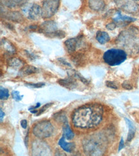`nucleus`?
I'll list each match as a JSON object with an SVG mask.
<instances>
[{"instance_id":"nucleus-1","label":"nucleus","mask_w":139,"mask_h":156,"mask_svg":"<svg viewBox=\"0 0 139 156\" xmlns=\"http://www.w3.org/2000/svg\"><path fill=\"white\" fill-rule=\"evenodd\" d=\"M103 109L98 105H87L77 108L72 116L73 125L81 129L94 128L103 120Z\"/></svg>"},{"instance_id":"nucleus-2","label":"nucleus","mask_w":139,"mask_h":156,"mask_svg":"<svg viewBox=\"0 0 139 156\" xmlns=\"http://www.w3.org/2000/svg\"><path fill=\"white\" fill-rule=\"evenodd\" d=\"M127 59V55L122 49H110L103 55V60L111 67L119 66Z\"/></svg>"},{"instance_id":"nucleus-3","label":"nucleus","mask_w":139,"mask_h":156,"mask_svg":"<svg viewBox=\"0 0 139 156\" xmlns=\"http://www.w3.org/2000/svg\"><path fill=\"white\" fill-rule=\"evenodd\" d=\"M54 132V127L50 122L44 120L37 123L33 129V134L36 137L43 139L50 137Z\"/></svg>"},{"instance_id":"nucleus-4","label":"nucleus","mask_w":139,"mask_h":156,"mask_svg":"<svg viewBox=\"0 0 139 156\" xmlns=\"http://www.w3.org/2000/svg\"><path fill=\"white\" fill-rule=\"evenodd\" d=\"M60 5V0H45L42 9V17L50 18L55 15Z\"/></svg>"},{"instance_id":"nucleus-5","label":"nucleus","mask_w":139,"mask_h":156,"mask_svg":"<svg viewBox=\"0 0 139 156\" xmlns=\"http://www.w3.org/2000/svg\"><path fill=\"white\" fill-rule=\"evenodd\" d=\"M41 31L48 37L55 36L57 33V27L56 23L54 21H46L42 24L41 25Z\"/></svg>"},{"instance_id":"nucleus-6","label":"nucleus","mask_w":139,"mask_h":156,"mask_svg":"<svg viewBox=\"0 0 139 156\" xmlns=\"http://www.w3.org/2000/svg\"><path fill=\"white\" fill-rule=\"evenodd\" d=\"M28 17L32 20H37L42 16V9L37 4H34L28 10Z\"/></svg>"},{"instance_id":"nucleus-7","label":"nucleus","mask_w":139,"mask_h":156,"mask_svg":"<svg viewBox=\"0 0 139 156\" xmlns=\"http://www.w3.org/2000/svg\"><path fill=\"white\" fill-rule=\"evenodd\" d=\"M58 145L61 147V148L65 152L71 153L73 151V149L75 147V144L73 143H67L65 141V138L64 136L60 138L58 141Z\"/></svg>"},{"instance_id":"nucleus-8","label":"nucleus","mask_w":139,"mask_h":156,"mask_svg":"<svg viewBox=\"0 0 139 156\" xmlns=\"http://www.w3.org/2000/svg\"><path fill=\"white\" fill-rule=\"evenodd\" d=\"M124 120L126 122L128 126V129H129L128 134V137H127V141L130 142L134 138L135 133H136V128L133 123V122H132L131 120H130L128 119L125 118Z\"/></svg>"},{"instance_id":"nucleus-9","label":"nucleus","mask_w":139,"mask_h":156,"mask_svg":"<svg viewBox=\"0 0 139 156\" xmlns=\"http://www.w3.org/2000/svg\"><path fill=\"white\" fill-rule=\"evenodd\" d=\"M109 35L105 31H98L96 34V40L101 44H104L110 41Z\"/></svg>"},{"instance_id":"nucleus-10","label":"nucleus","mask_w":139,"mask_h":156,"mask_svg":"<svg viewBox=\"0 0 139 156\" xmlns=\"http://www.w3.org/2000/svg\"><path fill=\"white\" fill-rule=\"evenodd\" d=\"M64 44L66 48H67L68 51L69 52V53L75 51L78 45L77 39L75 38L68 39V40H67L65 42Z\"/></svg>"},{"instance_id":"nucleus-11","label":"nucleus","mask_w":139,"mask_h":156,"mask_svg":"<svg viewBox=\"0 0 139 156\" xmlns=\"http://www.w3.org/2000/svg\"><path fill=\"white\" fill-rule=\"evenodd\" d=\"M63 136L68 140H72L75 137V134L71 130L68 122L64 123L63 126Z\"/></svg>"},{"instance_id":"nucleus-12","label":"nucleus","mask_w":139,"mask_h":156,"mask_svg":"<svg viewBox=\"0 0 139 156\" xmlns=\"http://www.w3.org/2000/svg\"><path fill=\"white\" fill-rule=\"evenodd\" d=\"M89 6L92 9L99 11L104 8V3L102 0H89Z\"/></svg>"},{"instance_id":"nucleus-13","label":"nucleus","mask_w":139,"mask_h":156,"mask_svg":"<svg viewBox=\"0 0 139 156\" xmlns=\"http://www.w3.org/2000/svg\"><path fill=\"white\" fill-rule=\"evenodd\" d=\"M58 83L60 84V85L68 88H72L75 87V81L74 80L71 79H65V80H58Z\"/></svg>"},{"instance_id":"nucleus-14","label":"nucleus","mask_w":139,"mask_h":156,"mask_svg":"<svg viewBox=\"0 0 139 156\" xmlns=\"http://www.w3.org/2000/svg\"><path fill=\"white\" fill-rule=\"evenodd\" d=\"M114 21L115 22H118V21H126V22H132V21H136V19L134 17H128L126 16H123L121 14V13L120 12H119L117 13V16L114 19Z\"/></svg>"},{"instance_id":"nucleus-15","label":"nucleus","mask_w":139,"mask_h":156,"mask_svg":"<svg viewBox=\"0 0 139 156\" xmlns=\"http://www.w3.org/2000/svg\"><path fill=\"white\" fill-rule=\"evenodd\" d=\"M38 71V69L35 67H33V66H27L26 67H24L21 71V73L25 76V75H30L31 74H34V73H36Z\"/></svg>"},{"instance_id":"nucleus-16","label":"nucleus","mask_w":139,"mask_h":156,"mask_svg":"<svg viewBox=\"0 0 139 156\" xmlns=\"http://www.w3.org/2000/svg\"><path fill=\"white\" fill-rule=\"evenodd\" d=\"M23 65L24 63L23 62L19 59H17V58H13V59L10 60L9 62V66L14 69H19L20 67H23Z\"/></svg>"},{"instance_id":"nucleus-17","label":"nucleus","mask_w":139,"mask_h":156,"mask_svg":"<svg viewBox=\"0 0 139 156\" xmlns=\"http://www.w3.org/2000/svg\"><path fill=\"white\" fill-rule=\"evenodd\" d=\"M9 97V91L8 89L1 87L0 90V99L1 100H6Z\"/></svg>"},{"instance_id":"nucleus-18","label":"nucleus","mask_w":139,"mask_h":156,"mask_svg":"<svg viewBox=\"0 0 139 156\" xmlns=\"http://www.w3.org/2000/svg\"><path fill=\"white\" fill-rule=\"evenodd\" d=\"M3 46L8 52H10V53H15V48L9 42H4Z\"/></svg>"},{"instance_id":"nucleus-19","label":"nucleus","mask_w":139,"mask_h":156,"mask_svg":"<svg viewBox=\"0 0 139 156\" xmlns=\"http://www.w3.org/2000/svg\"><path fill=\"white\" fill-rule=\"evenodd\" d=\"M12 96L13 99H14L16 101H21L23 99V95H21L18 91H12Z\"/></svg>"},{"instance_id":"nucleus-20","label":"nucleus","mask_w":139,"mask_h":156,"mask_svg":"<svg viewBox=\"0 0 139 156\" xmlns=\"http://www.w3.org/2000/svg\"><path fill=\"white\" fill-rule=\"evenodd\" d=\"M25 1H26V0H8V2L10 5L16 6L23 4Z\"/></svg>"},{"instance_id":"nucleus-21","label":"nucleus","mask_w":139,"mask_h":156,"mask_svg":"<svg viewBox=\"0 0 139 156\" xmlns=\"http://www.w3.org/2000/svg\"><path fill=\"white\" fill-rule=\"evenodd\" d=\"M106 86L108 88H113V89H118L119 88V86L115 82H113V81H106Z\"/></svg>"},{"instance_id":"nucleus-22","label":"nucleus","mask_w":139,"mask_h":156,"mask_svg":"<svg viewBox=\"0 0 139 156\" xmlns=\"http://www.w3.org/2000/svg\"><path fill=\"white\" fill-rule=\"evenodd\" d=\"M53 105V102H51V103H48V104H46V105H45V106H44L41 109L39 110V112H38V113L37 115V116H38V115H41L42 113H44L46 109H47L48 108H49L51 105Z\"/></svg>"},{"instance_id":"nucleus-23","label":"nucleus","mask_w":139,"mask_h":156,"mask_svg":"<svg viewBox=\"0 0 139 156\" xmlns=\"http://www.w3.org/2000/svg\"><path fill=\"white\" fill-rule=\"evenodd\" d=\"M75 77H76V78H77V79H78L79 81H81L82 82H83L84 84H87L88 83H89V81L86 80V79H85L84 77H83L80 74H78V73H75Z\"/></svg>"},{"instance_id":"nucleus-24","label":"nucleus","mask_w":139,"mask_h":156,"mask_svg":"<svg viewBox=\"0 0 139 156\" xmlns=\"http://www.w3.org/2000/svg\"><path fill=\"white\" fill-rule=\"evenodd\" d=\"M26 85L30 86L32 87L33 88H42L43 86L45 85V84L44 83H35V84H32V83H28L26 84Z\"/></svg>"},{"instance_id":"nucleus-25","label":"nucleus","mask_w":139,"mask_h":156,"mask_svg":"<svg viewBox=\"0 0 139 156\" xmlns=\"http://www.w3.org/2000/svg\"><path fill=\"white\" fill-rule=\"evenodd\" d=\"M122 86H123V87L124 88L126 89V90H131L132 88H133V87H132L131 84L129 82H128V81H124L123 83Z\"/></svg>"},{"instance_id":"nucleus-26","label":"nucleus","mask_w":139,"mask_h":156,"mask_svg":"<svg viewBox=\"0 0 139 156\" xmlns=\"http://www.w3.org/2000/svg\"><path fill=\"white\" fill-rule=\"evenodd\" d=\"M107 27V28H108V30H114L115 28L116 27V25H115V24L114 23H111L107 24V27Z\"/></svg>"},{"instance_id":"nucleus-27","label":"nucleus","mask_w":139,"mask_h":156,"mask_svg":"<svg viewBox=\"0 0 139 156\" xmlns=\"http://www.w3.org/2000/svg\"><path fill=\"white\" fill-rule=\"evenodd\" d=\"M124 147V140L123 138H122L121 140V141H120V144H119V151H120L121 150H122V149Z\"/></svg>"},{"instance_id":"nucleus-28","label":"nucleus","mask_w":139,"mask_h":156,"mask_svg":"<svg viewBox=\"0 0 139 156\" xmlns=\"http://www.w3.org/2000/svg\"><path fill=\"white\" fill-rule=\"evenodd\" d=\"M27 125H28L27 121H26V120H23L21 121V126L23 129H26V127H27Z\"/></svg>"},{"instance_id":"nucleus-29","label":"nucleus","mask_w":139,"mask_h":156,"mask_svg":"<svg viewBox=\"0 0 139 156\" xmlns=\"http://www.w3.org/2000/svg\"><path fill=\"white\" fill-rule=\"evenodd\" d=\"M40 106H41V104H40L39 102H37L35 106H32V107L28 109V110H29V111H31V110H35L36 109H37L38 108H39Z\"/></svg>"},{"instance_id":"nucleus-30","label":"nucleus","mask_w":139,"mask_h":156,"mask_svg":"<svg viewBox=\"0 0 139 156\" xmlns=\"http://www.w3.org/2000/svg\"><path fill=\"white\" fill-rule=\"evenodd\" d=\"M0 119H1V122H2L3 121V119L4 118V116H5V113L2 111V109H1L0 110Z\"/></svg>"},{"instance_id":"nucleus-31","label":"nucleus","mask_w":139,"mask_h":156,"mask_svg":"<svg viewBox=\"0 0 139 156\" xmlns=\"http://www.w3.org/2000/svg\"><path fill=\"white\" fill-rule=\"evenodd\" d=\"M28 134H27L24 139V143H25V145L26 147H27V145H28Z\"/></svg>"},{"instance_id":"nucleus-32","label":"nucleus","mask_w":139,"mask_h":156,"mask_svg":"<svg viewBox=\"0 0 139 156\" xmlns=\"http://www.w3.org/2000/svg\"><path fill=\"white\" fill-rule=\"evenodd\" d=\"M133 1H138V0H133Z\"/></svg>"}]
</instances>
